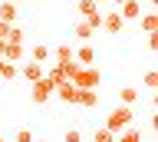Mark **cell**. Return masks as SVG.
I'll return each instance as SVG.
<instances>
[{
    "label": "cell",
    "instance_id": "1",
    "mask_svg": "<svg viewBox=\"0 0 158 142\" xmlns=\"http://www.w3.org/2000/svg\"><path fill=\"white\" fill-rule=\"evenodd\" d=\"M66 80H73L79 86V89H99V83H102V73L96 70V63H92V66H73V70H69V76Z\"/></svg>",
    "mask_w": 158,
    "mask_h": 142
},
{
    "label": "cell",
    "instance_id": "2",
    "mask_svg": "<svg viewBox=\"0 0 158 142\" xmlns=\"http://www.w3.org/2000/svg\"><path fill=\"white\" fill-rule=\"evenodd\" d=\"M132 122H135V109H132V106H115V109L106 116V129L112 132V136H118V132L128 129Z\"/></svg>",
    "mask_w": 158,
    "mask_h": 142
},
{
    "label": "cell",
    "instance_id": "3",
    "mask_svg": "<svg viewBox=\"0 0 158 142\" xmlns=\"http://www.w3.org/2000/svg\"><path fill=\"white\" fill-rule=\"evenodd\" d=\"M43 73H46V66H43V63H36V60H30V56L17 63V76H23L27 83H36Z\"/></svg>",
    "mask_w": 158,
    "mask_h": 142
},
{
    "label": "cell",
    "instance_id": "4",
    "mask_svg": "<svg viewBox=\"0 0 158 142\" xmlns=\"http://www.w3.org/2000/svg\"><path fill=\"white\" fill-rule=\"evenodd\" d=\"M53 96H59V102H69V106H76V96H79V86L73 80H59L53 86Z\"/></svg>",
    "mask_w": 158,
    "mask_h": 142
},
{
    "label": "cell",
    "instance_id": "5",
    "mask_svg": "<svg viewBox=\"0 0 158 142\" xmlns=\"http://www.w3.org/2000/svg\"><path fill=\"white\" fill-rule=\"evenodd\" d=\"M30 86H33V102H36V106H43V102L53 96V80H49L46 73H43L36 83H30Z\"/></svg>",
    "mask_w": 158,
    "mask_h": 142
},
{
    "label": "cell",
    "instance_id": "6",
    "mask_svg": "<svg viewBox=\"0 0 158 142\" xmlns=\"http://www.w3.org/2000/svg\"><path fill=\"white\" fill-rule=\"evenodd\" d=\"M99 30H106V33H122V30H125V20H122V13H118L115 7H112L109 13H102V27H99Z\"/></svg>",
    "mask_w": 158,
    "mask_h": 142
},
{
    "label": "cell",
    "instance_id": "7",
    "mask_svg": "<svg viewBox=\"0 0 158 142\" xmlns=\"http://www.w3.org/2000/svg\"><path fill=\"white\" fill-rule=\"evenodd\" d=\"M0 56L10 60V63H20V60H27V46H23V43H3Z\"/></svg>",
    "mask_w": 158,
    "mask_h": 142
},
{
    "label": "cell",
    "instance_id": "8",
    "mask_svg": "<svg viewBox=\"0 0 158 142\" xmlns=\"http://www.w3.org/2000/svg\"><path fill=\"white\" fill-rule=\"evenodd\" d=\"M73 60H76L79 66H92V63H96V50L82 43V46H76V50H73Z\"/></svg>",
    "mask_w": 158,
    "mask_h": 142
},
{
    "label": "cell",
    "instance_id": "9",
    "mask_svg": "<svg viewBox=\"0 0 158 142\" xmlns=\"http://www.w3.org/2000/svg\"><path fill=\"white\" fill-rule=\"evenodd\" d=\"M118 13H122V20H138L142 17V7H138V0H125L118 7Z\"/></svg>",
    "mask_w": 158,
    "mask_h": 142
},
{
    "label": "cell",
    "instance_id": "10",
    "mask_svg": "<svg viewBox=\"0 0 158 142\" xmlns=\"http://www.w3.org/2000/svg\"><path fill=\"white\" fill-rule=\"evenodd\" d=\"M76 106H86V109L99 106V93H96V89H79V96H76Z\"/></svg>",
    "mask_w": 158,
    "mask_h": 142
},
{
    "label": "cell",
    "instance_id": "11",
    "mask_svg": "<svg viewBox=\"0 0 158 142\" xmlns=\"http://www.w3.org/2000/svg\"><path fill=\"white\" fill-rule=\"evenodd\" d=\"M17 7H20V3L3 0V3H0V20H3V23H17Z\"/></svg>",
    "mask_w": 158,
    "mask_h": 142
},
{
    "label": "cell",
    "instance_id": "12",
    "mask_svg": "<svg viewBox=\"0 0 158 142\" xmlns=\"http://www.w3.org/2000/svg\"><path fill=\"white\" fill-rule=\"evenodd\" d=\"M76 10H79V17L86 20V17H96V13H102V7H99L96 0H79V3H76Z\"/></svg>",
    "mask_w": 158,
    "mask_h": 142
},
{
    "label": "cell",
    "instance_id": "13",
    "mask_svg": "<svg viewBox=\"0 0 158 142\" xmlns=\"http://www.w3.org/2000/svg\"><path fill=\"white\" fill-rule=\"evenodd\" d=\"M92 33H96V30H92V27H89V23L79 17L76 27H73V37H76V40H92Z\"/></svg>",
    "mask_w": 158,
    "mask_h": 142
},
{
    "label": "cell",
    "instance_id": "14",
    "mask_svg": "<svg viewBox=\"0 0 158 142\" xmlns=\"http://www.w3.org/2000/svg\"><path fill=\"white\" fill-rule=\"evenodd\" d=\"M118 102H122V106H135L138 102V89L135 86H122V89H118Z\"/></svg>",
    "mask_w": 158,
    "mask_h": 142
},
{
    "label": "cell",
    "instance_id": "15",
    "mask_svg": "<svg viewBox=\"0 0 158 142\" xmlns=\"http://www.w3.org/2000/svg\"><path fill=\"white\" fill-rule=\"evenodd\" d=\"M0 80H17V63H10V60H3L0 56Z\"/></svg>",
    "mask_w": 158,
    "mask_h": 142
},
{
    "label": "cell",
    "instance_id": "16",
    "mask_svg": "<svg viewBox=\"0 0 158 142\" xmlns=\"http://www.w3.org/2000/svg\"><path fill=\"white\" fill-rule=\"evenodd\" d=\"M30 60L46 63V60H49V46H46V43H33V50H30Z\"/></svg>",
    "mask_w": 158,
    "mask_h": 142
},
{
    "label": "cell",
    "instance_id": "17",
    "mask_svg": "<svg viewBox=\"0 0 158 142\" xmlns=\"http://www.w3.org/2000/svg\"><path fill=\"white\" fill-rule=\"evenodd\" d=\"M3 40H7V43H23V30H20L17 23H7V30H3Z\"/></svg>",
    "mask_w": 158,
    "mask_h": 142
},
{
    "label": "cell",
    "instance_id": "18",
    "mask_svg": "<svg viewBox=\"0 0 158 142\" xmlns=\"http://www.w3.org/2000/svg\"><path fill=\"white\" fill-rule=\"evenodd\" d=\"M155 27H158V13L155 10L142 13V30H145V33H155Z\"/></svg>",
    "mask_w": 158,
    "mask_h": 142
},
{
    "label": "cell",
    "instance_id": "19",
    "mask_svg": "<svg viewBox=\"0 0 158 142\" xmlns=\"http://www.w3.org/2000/svg\"><path fill=\"white\" fill-rule=\"evenodd\" d=\"M53 56H56V63H69L73 60V46L69 43H59L56 50H53Z\"/></svg>",
    "mask_w": 158,
    "mask_h": 142
},
{
    "label": "cell",
    "instance_id": "20",
    "mask_svg": "<svg viewBox=\"0 0 158 142\" xmlns=\"http://www.w3.org/2000/svg\"><path fill=\"white\" fill-rule=\"evenodd\" d=\"M115 142H142V136H138L135 126H128V129H122V132L115 136Z\"/></svg>",
    "mask_w": 158,
    "mask_h": 142
},
{
    "label": "cell",
    "instance_id": "21",
    "mask_svg": "<svg viewBox=\"0 0 158 142\" xmlns=\"http://www.w3.org/2000/svg\"><path fill=\"white\" fill-rule=\"evenodd\" d=\"M92 142H115V136H112V132L102 126V129H96V132H92Z\"/></svg>",
    "mask_w": 158,
    "mask_h": 142
},
{
    "label": "cell",
    "instance_id": "22",
    "mask_svg": "<svg viewBox=\"0 0 158 142\" xmlns=\"http://www.w3.org/2000/svg\"><path fill=\"white\" fill-rule=\"evenodd\" d=\"M155 83H158L155 70H148V73H145V89H148V93H155Z\"/></svg>",
    "mask_w": 158,
    "mask_h": 142
},
{
    "label": "cell",
    "instance_id": "23",
    "mask_svg": "<svg viewBox=\"0 0 158 142\" xmlns=\"http://www.w3.org/2000/svg\"><path fill=\"white\" fill-rule=\"evenodd\" d=\"M13 142H33V132H30V129H17Z\"/></svg>",
    "mask_w": 158,
    "mask_h": 142
},
{
    "label": "cell",
    "instance_id": "24",
    "mask_svg": "<svg viewBox=\"0 0 158 142\" xmlns=\"http://www.w3.org/2000/svg\"><path fill=\"white\" fill-rule=\"evenodd\" d=\"M63 142H82V132H79V129H66Z\"/></svg>",
    "mask_w": 158,
    "mask_h": 142
},
{
    "label": "cell",
    "instance_id": "25",
    "mask_svg": "<svg viewBox=\"0 0 158 142\" xmlns=\"http://www.w3.org/2000/svg\"><path fill=\"white\" fill-rule=\"evenodd\" d=\"M109 3H112V7H115V10H118V7H122V3H125V0H109Z\"/></svg>",
    "mask_w": 158,
    "mask_h": 142
},
{
    "label": "cell",
    "instance_id": "26",
    "mask_svg": "<svg viewBox=\"0 0 158 142\" xmlns=\"http://www.w3.org/2000/svg\"><path fill=\"white\" fill-rule=\"evenodd\" d=\"M96 3H99V7H106V3H109V0H96Z\"/></svg>",
    "mask_w": 158,
    "mask_h": 142
},
{
    "label": "cell",
    "instance_id": "27",
    "mask_svg": "<svg viewBox=\"0 0 158 142\" xmlns=\"http://www.w3.org/2000/svg\"><path fill=\"white\" fill-rule=\"evenodd\" d=\"M3 43H7V40H3V33H0V50H3Z\"/></svg>",
    "mask_w": 158,
    "mask_h": 142
},
{
    "label": "cell",
    "instance_id": "28",
    "mask_svg": "<svg viewBox=\"0 0 158 142\" xmlns=\"http://www.w3.org/2000/svg\"><path fill=\"white\" fill-rule=\"evenodd\" d=\"M13 3H23V0H13Z\"/></svg>",
    "mask_w": 158,
    "mask_h": 142
},
{
    "label": "cell",
    "instance_id": "29",
    "mask_svg": "<svg viewBox=\"0 0 158 142\" xmlns=\"http://www.w3.org/2000/svg\"><path fill=\"white\" fill-rule=\"evenodd\" d=\"M0 142H7V139H3V136H0Z\"/></svg>",
    "mask_w": 158,
    "mask_h": 142
}]
</instances>
